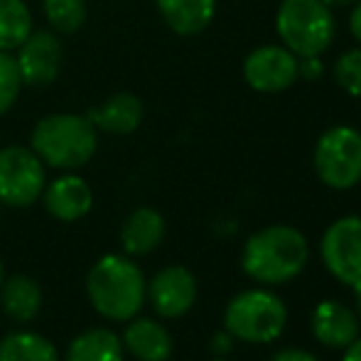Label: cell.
<instances>
[{
    "label": "cell",
    "mask_w": 361,
    "mask_h": 361,
    "mask_svg": "<svg viewBox=\"0 0 361 361\" xmlns=\"http://www.w3.org/2000/svg\"><path fill=\"white\" fill-rule=\"evenodd\" d=\"M86 295L91 307L104 319L128 322L143 310L147 281L130 256L106 253L86 276Z\"/></svg>",
    "instance_id": "1"
},
{
    "label": "cell",
    "mask_w": 361,
    "mask_h": 361,
    "mask_svg": "<svg viewBox=\"0 0 361 361\" xmlns=\"http://www.w3.org/2000/svg\"><path fill=\"white\" fill-rule=\"evenodd\" d=\"M310 258L307 238L300 228L273 224L243 243L241 268L248 278L263 286H283L302 273Z\"/></svg>",
    "instance_id": "2"
},
{
    "label": "cell",
    "mask_w": 361,
    "mask_h": 361,
    "mask_svg": "<svg viewBox=\"0 0 361 361\" xmlns=\"http://www.w3.org/2000/svg\"><path fill=\"white\" fill-rule=\"evenodd\" d=\"M99 130L81 114H47L32 126L30 147L47 167L59 172L81 170L99 150Z\"/></svg>",
    "instance_id": "3"
},
{
    "label": "cell",
    "mask_w": 361,
    "mask_h": 361,
    "mask_svg": "<svg viewBox=\"0 0 361 361\" xmlns=\"http://www.w3.org/2000/svg\"><path fill=\"white\" fill-rule=\"evenodd\" d=\"M276 35L295 57L324 54L334 42L337 20L322 0H281L276 10Z\"/></svg>",
    "instance_id": "4"
},
{
    "label": "cell",
    "mask_w": 361,
    "mask_h": 361,
    "mask_svg": "<svg viewBox=\"0 0 361 361\" xmlns=\"http://www.w3.org/2000/svg\"><path fill=\"white\" fill-rule=\"evenodd\" d=\"M288 324V307L276 293L263 288L243 290L224 310V329L248 344H271Z\"/></svg>",
    "instance_id": "5"
},
{
    "label": "cell",
    "mask_w": 361,
    "mask_h": 361,
    "mask_svg": "<svg viewBox=\"0 0 361 361\" xmlns=\"http://www.w3.org/2000/svg\"><path fill=\"white\" fill-rule=\"evenodd\" d=\"M312 165L319 182L329 190H352L361 182V130L354 126H332L314 143Z\"/></svg>",
    "instance_id": "6"
},
{
    "label": "cell",
    "mask_w": 361,
    "mask_h": 361,
    "mask_svg": "<svg viewBox=\"0 0 361 361\" xmlns=\"http://www.w3.org/2000/svg\"><path fill=\"white\" fill-rule=\"evenodd\" d=\"M47 185V165L30 145L0 147V204L27 209L37 204Z\"/></svg>",
    "instance_id": "7"
},
{
    "label": "cell",
    "mask_w": 361,
    "mask_h": 361,
    "mask_svg": "<svg viewBox=\"0 0 361 361\" xmlns=\"http://www.w3.org/2000/svg\"><path fill=\"white\" fill-rule=\"evenodd\" d=\"M327 271L349 288H361V216L332 221L319 241Z\"/></svg>",
    "instance_id": "8"
},
{
    "label": "cell",
    "mask_w": 361,
    "mask_h": 361,
    "mask_svg": "<svg viewBox=\"0 0 361 361\" xmlns=\"http://www.w3.org/2000/svg\"><path fill=\"white\" fill-rule=\"evenodd\" d=\"M243 81L258 94H283L298 81V57L286 44H261L241 64Z\"/></svg>",
    "instance_id": "9"
},
{
    "label": "cell",
    "mask_w": 361,
    "mask_h": 361,
    "mask_svg": "<svg viewBox=\"0 0 361 361\" xmlns=\"http://www.w3.org/2000/svg\"><path fill=\"white\" fill-rule=\"evenodd\" d=\"M13 54L25 86H32V89L52 86L62 74L64 47L54 30H32Z\"/></svg>",
    "instance_id": "10"
},
{
    "label": "cell",
    "mask_w": 361,
    "mask_h": 361,
    "mask_svg": "<svg viewBox=\"0 0 361 361\" xmlns=\"http://www.w3.org/2000/svg\"><path fill=\"white\" fill-rule=\"evenodd\" d=\"M155 314L165 319L185 317L197 302V278L185 266H167L147 283V295Z\"/></svg>",
    "instance_id": "11"
},
{
    "label": "cell",
    "mask_w": 361,
    "mask_h": 361,
    "mask_svg": "<svg viewBox=\"0 0 361 361\" xmlns=\"http://www.w3.org/2000/svg\"><path fill=\"white\" fill-rule=\"evenodd\" d=\"M39 200H42L49 216H54L57 221L72 224L84 219L91 212V207H94V190L76 172H62L59 177H54L52 182L44 185V192Z\"/></svg>",
    "instance_id": "12"
},
{
    "label": "cell",
    "mask_w": 361,
    "mask_h": 361,
    "mask_svg": "<svg viewBox=\"0 0 361 361\" xmlns=\"http://www.w3.org/2000/svg\"><path fill=\"white\" fill-rule=\"evenodd\" d=\"M312 334L322 347L347 349L359 337L361 322L352 307H347L339 300H322L312 310Z\"/></svg>",
    "instance_id": "13"
},
{
    "label": "cell",
    "mask_w": 361,
    "mask_h": 361,
    "mask_svg": "<svg viewBox=\"0 0 361 361\" xmlns=\"http://www.w3.org/2000/svg\"><path fill=\"white\" fill-rule=\"evenodd\" d=\"M143 101L140 96L130 94V91H116L111 94L104 104L94 106L86 114V118L94 123L99 133L106 135H130L140 128L143 123Z\"/></svg>",
    "instance_id": "14"
},
{
    "label": "cell",
    "mask_w": 361,
    "mask_h": 361,
    "mask_svg": "<svg viewBox=\"0 0 361 361\" xmlns=\"http://www.w3.org/2000/svg\"><path fill=\"white\" fill-rule=\"evenodd\" d=\"M123 349L138 361H167L172 357V334L165 324L152 317H138L126 322Z\"/></svg>",
    "instance_id": "15"
},
{
    "label": "cell",
    "mask_w": 361,
    "mask_h": 361,
    "mask_svg": "<svg viewBox=\"0 0 361 361\" xmlns=\"http://www.w3.org/2000/svg\"><path fill=\"white\" fill-rule=\"evenodd\" d=\"M165 238V216L152 207H138L121 226V246L126 256H147Z\"/></svg>",
    "instance_id": "16"
},
{
    "label": "cell",
    "mask_w": 361,
    "mask_h": 361,
    "mask_svg": "<svg viewBox=\"0 0 361 361\" xmlns=\"http://www.w3.org/2000/svg\"><path fill=\"white\" fill-rule=\"evenodd\" d=\"M162 23L180 37L204 32L216 15V0H155Z\"/></svg>",
    "instance_id": "17"
},
{
    "label": "cell",
    "mask_w": 361,
    "mask_h": 361,
    "mask_svg": "<svg viewBox=\"0 0 361 361\" xmlns=\"http://www.w3.org/2000/svg\"><path fill=\"white\" fill-rule=\"evenodd\" d=\"M42 288L30 276H10L0 286V307L15 324H30L42 312Z\"/></svg>",
    "instance_id": "18"
},
{
    "label": "cell",
    "mask_w": 361,
    "mask_h": 361,
    "mask_svg": "<svg viewBox=\"0 0 361 361\" xmlns=\"http://www.w3.org/2000/svg\"><path fill=\"white\" fill-rule=\"evenodd\" d=\"M126 349L121 334L109 327H94L76 334L67 344L64 361H123Z\"/></svg>",
    "instance_id": "19"
},
{
    "label": "cell",
    "mask_w": 361,
    "mask_h": 361,
    "mask_svg": "<svg viewBox=\"0 0 361 361\" xmlns=\"http://www.w3.org/2000/svg\"><path fill=\"white\" fill-rule=\"evenodd\" d=\"M0 361H62L59 349L32 329H15L0 339Z\"/></svg>",
    "instance_id": "20"
},
{
    "label": "cell",
    "mask_w": 361,
    "mask_h": 361,
    "mask_svg": "<svg viewBox=\"0 0 361 361\" xmlns=\"http://www.w3.org/2000/svg\"><path fill=\"white\" fill-rule=\"evenodd\" d=\"M32 30V10L25 0H0V49L3 52H15Z\"/></svg>",
    "instance_id": "21"
},
{
    "label": "cell",
    "mask_w": 361,
    "mask_h": 361,
    "mask_svg": "<svg viewBox=\"0 0 361 361\" xmlns=\"http://www.w3.org/2000/svg\"><path fill=\"white\" fill-rule=\"evenodd\" d=\"M44 20L57 35H74L86 23V0H42Z\"/></svg>",
    "instance_id": "22"
},
{
    "label": "cell",
    "mask_w": 361,
    "mask_h": 361,
    "mask_svg": "<svg viewBox=\"0 0 361 361\" xmlns=\"http://www.w3.org/2000/svg\"><path fill=\"white\" fill-rule=\"evenodd\" d=\"M334 84L352 99H361V44L347 49L332 64Z\"/></svg>",
    "instance_id": "23"
},
{
    "label": "cell",
    "mask_w": 361,
    "mask_h": 361,
    "mask_svg": "<svg viewBox=\"0 0 361 361\" xmlns=\"http://www.w3.org/2000/svg\"><path fill=\"white\" fill-rule=\"evenodd\" d=\"M23 76H20L18 62L13 52L0 49V118L18 104L20 91H23Z\"/></svg>",
    "instance_id": "24"
},
{
    "label": "cell",
    "mask_w": 361,
    "mask_h": 361,
    "mask_svg": "<svg viewBox=\"0 0 361 361\" xmlns=\"http://www.w3.org/2000/svg\"><path fill=\"white\" fill-rule=\"evenodd\" d=\"M327 72L322 62V54H310V57H298V79H305L310 84L319 81Z\"/></svg>",
    "instance_id": "25"
},
{
    "label": "cell",
    "mask_w": 361,
    "mask_h": 361,
    "mask_svg": "<svg viewBox=\"0 0 361 361\" xmlns=\"http://www.w3.org/2000/svg\"><path fill=\"white\" fill-rule=\"evenodd\" d=\"M209 347H212V352H214L216 357H228V354H231V349H233V337L226 332V329H221V332H216L214 337H212Z\"/></svg>",
    "instance_id": "26"
},
{
    "label": "cell",
    "mask_w": 361,
    "mask_h": 361,
    "mask_svg": "<svg viewBox=\"0 0 361 361\" xmlns=\"http://www.w3.org/2000/svg\"><path fill=\"white\" fill-rule=\"evenodd\" d=\"M271 361H319L314 354L305 352V349H295V347H288V349H281L271 357Z\"/></svg>",
    "instance_id": "27"
},
{
    "label": "cell",
    "mask_w": 361,
    "mask_h": 361,
    "mask_svg": "<svg viewBox=\"0 0 361 361\" xmlns=\"http://www.w3.org/2000/svg\"><path fill=\"white\" fill-rule=\"evenodd\" d=\"M349 35L354 37V42L361 44V0L352 5V13H349Z\"/></svg>",
    "instance_id": "28"
},
{
    "label": "cell",
    "mask_w": 361,
    "mask_h": 361,
    "mask_svg": "<svg viewBox=\"0 0 361 361\" xmlns=\"http://www.w3.org/2000/svg\"><path fill=\"white\" fill-rule=\"evenodd\" d=\"M342 361H361V337H357L347 349H344Z\"/></svg>",
    "instance_id": "29"
},
{
    "label": "cell",
    "mask_w": 361,
    "mask_h": 361,
    "mask_svg": "<svg viewBox=\"0 0 361 361\" xmlns=\"http://www.w3.org/2000/svg\"><path fill=\"white\" fill-rule=\"evenodd\" d=\"M322 3L334 10V8H347V5H354L357 0H322Z\"/></svg>",
    "instance_id": "30"
},
{
    "label": "cell",
    "mask_w": 361,
    "mask_h": 361,
    "mask_svg": "<svg viewBox=\"0 0 361 361\" xmlns=\"http://www.w3.org/2000/svg\"><path fill=\"white\" fill-rule=\"evenodd\" d=\"M354 293H357V317H359V322H361V288H357Z\"/></svg>",
    "instance_id": "31"
},
{
    "label": "cell",
    "mask_w": 361,
    "mask_h": 361,
    "mask_svg": "<svg viewBox=\"0 0 361 361\" xmlns=\"http://www.w3.org/2000/svg\"><path fill=\"white\" fill-rule=\"evenodd\" d=\"M3 281H5V266H3V261H0V286H3Z\"/></svg>",
    "instance_id": "32"
},
{
    "label": "cell",
    "mask_w": 361,
    "mask_h": 361,
    "mask_svg": "<svg viewBox=\"0 0 361 361\" xmlns=\"http://www.w3.org/2000/svg\"><path fill=\"white\" fill-rule=\"evenodd\" d=\"M212 361H228V359H224V357H216V359H212Z\"/></svg>",
    "instance_id": "33"
}]
</instances>
